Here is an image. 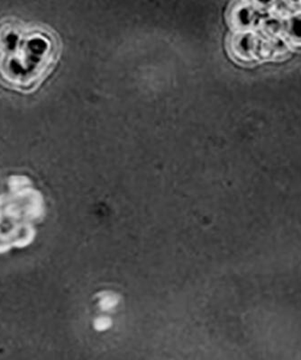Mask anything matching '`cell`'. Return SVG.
I'll use <instances>...</instances> for the list:
<instances>
[{
    "label": "cell",
    "instance_id": "cell-1",
    "mask_svg": "<svg viewBox=\"0 0 301 360\" xmlns=\"http://www.w3.org/2000/svg\"><path fill=\"white\" fill-rule=\"evenodd\" d=\"M56 35L43 25L6 18L0 20V83L31 93L44 83L59 56Z\"/></svg>",
    "mask_w": 301,
    "mask_h": 360
},
{
    "label": "cell",
    "instance_id": "cell-2",
    "mask_svg": "<svg viewBox=\"0 0 301 360\" xmlns=\"http://www.w3.org/2000/svg\"><path fill=\"white\" fill-rule=\"evenodd\" d=\"M118 304V297L113 292H105L99 299V305L101 309L105 311H110L114 309Z\"/></svg>",
    "mask_w": 301,
    "mask_h": 360
},
{
    "label": "cell",
    "instance_id": "cell-3",
    "mask_svg": "<svg viewBox=\"0 0 301 360\" xmlns=\"http://www.w3.org/2000/svg\"><path fill=\"white\" fill-rule=\"evenodd\" d=\"M111 323L112 321L110 318L101 317L95 321L94 326L96 330H99V332H103V330H108L111 326Z\"/></svg>",
    "mask_w": 301,
    "mask_h": 360
}]
</instances>
